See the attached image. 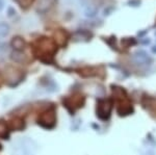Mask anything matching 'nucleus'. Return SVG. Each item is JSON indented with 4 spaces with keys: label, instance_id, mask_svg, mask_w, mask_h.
Masks as SVG:
<instances>
[{
    "label": "nucleus",
    "instance_id": "f257e3e1",
    "mask_svg": "<svg viewBox=\"0 0 156 155\" xmlns=\"http://www.w3.org/2000/svg\"><path fill=\"white\" fill-rule=\"evenodd\" d=\"M34 51L37 58L41 59L42 62H50L53 58L55 51H56V47H55L53 41L47 39V37H42L34 43Z\"/></svg>",
    "mask_w": 156,
    "mask_h": 155
},
{
    "label": "nucleus",
    "instance_id": "f03ea898",
    "mask_svg": "<svg viewBox=\"0 0 156 155\" xmlns=\"http://www.w3.org/2000/svg\"><path fill=\"white\" fill-rule=\"evenodd\" d=\"M114 100L117 106V111L120 114H129L132 112V103L130 98L122 87H115L114 90Z\"/></svg>",
    "mask_w": 156,
    "mask_h": 155
},
{
    "label": "nucleus",
    "instance_id": "7ed1b4c3",
    "mask_svg": "<svg viewBox=\"0 0 156 155\" xmlns=\"http://www.w3.org/2000/svg\"><path fill=\"white\" fill-rule=\"evenodd\" d=\"M39 125H41L43 128L46 129H51L55 126L56 123V114H55L54 108H48L47 111H45L44 112H42L39 117Z\"/></svg>",
    "mask_w": 156,
    "mask_h": 155
},
{
    "label": "nucleus",
    "instance_id": "20e7f679",
    "mask_svg": "<svg viewBox=\"0 0 156 155\" xmlns=\"http://www.w3.org/2000/svg\"><path fill=\"white\" fill-rule=\"evenodd\" d=\"M112 111V102L108 99L99 100L97 104V114L101 120H107Z\"/></svg>",
    "mask_w": 156,
    "mask_h": 155
},
{
    "label": "nucleus",
    "instance_id": "39448f33",
    "mask_svg": "<svg viewBox=\"0 0 156 155\" xmlns=\"http://www.w3.org/2000/svg\"><path fill=\"white\" fill-rule=\"evenodd\" d=\"M64 103H65V105L68 107V109L70 108V111H74L75 109L82 106V104L84 103V98L82 96H80V95L69 97V98H67L66 100H64Z\"/></svg>",
    "mask_w": 156,
    "mask_h": 155
},
{
    "label": "nucleus",
    "instance_id": "423d86ee",
    "mask_svg": "<svg viewBox=\"0 0 156 155\" xmlns=\"http://www.w3.org/2000/svg\"><path fill=\"white\" fill-rule=\"evenodd\" d=\"M142 104L147 111H149L152 114H156V99L152 97H143L142 98Z\"/></svg>",
    "mask_w": 156,
    "mask_h": 155
},
{
    "label": "nucleus",
    "instance_id": "0eeeda50",
    "mask_svg": "<svg viewBox=\"0 0 156 155\" xmlns=\"http://www.w3.org/2000/svg\"><path fill=\"white\" fill-rule=\"evenodd\" d=\"M11 44H12V48L15 50H17V51H21V50H23L25 48V41L20 37H14V39L12 40Z\"/></svg>",
    "mask_w": 156,
    "mask_h": 155
},
{
    "label": "nucleus",
    "instance_id": "6e6552de",
    "mask_svg": "<svg viewBox=\"0 0 156 155\" xmlns=\"http://www.w3.org/2000/svg\"><path fill=\"white\" fill-rule=\"evenodd\" d=\"M53 1L54 0H40L39 5H37V12H44L48 11L52 4H53Z\"/></svg>",
    "mask_w": 156,
    "mask_h": 155
},
{
    "label": "nucleus",
    "instance_id": "1a4fd4ad",
    "mask_svg": "<svg viewBox=\"0 0 156 155\" xmlns=\"http://www.w3.org/2000/svg\"><path fill=\"white\" fill-rule=\"evenodd\" d=\"M9 24L4 22H0V37H4L9 34Z\"/></svg>",
    "mask_w": 156,
    "mask_h": 155
},
{
    "label": "nucleus",
    "instance_id": "9d476101",
    "mask_svg": "<svg viewBox=\"0 0 156 155\" xmlns=\"http://www.w3.org/2000/svg\"><path fill=\"white\" fill-rule=\"evenodd\" d=\"M55 37H56V39H57V40H55V41H56L59 45H62L65 42H66V37H65L64 31L59 30V31L55 32Z\"/></svg>",
    "mask_w": 156,
    "mask_h": 155
},
{
    "label": "nucleus",
    "instance_id": "9b49d317",
    "mask_svg": "<svg viewBox=\"0 0 156 155\" xmlns=\"http://www.w3.org/2000/svg\"><path fill=\"white\" fill-rule=\"evenodd\" d=\"M15 1H16L21 7H23V9H27L29 5H31V3L34 2V0H15Z\"/></svg>",
    "mask_w": 156,
    "mask_h": 155
},
{
    "label": "nucleus",
    "instance_id": "f8f14e48",
    "mask_svg": "<svg viewBox=\"0 0 156 155\" xmlns=\"http://www.w3.org/2000/svg\"><path fill=\"white\" fill-rule=\"evenodd\" d=\"M3 6H4V1L3 0H0V11L3 9Z\"/></svg>",
    "mask_w": 156,
    "mask_h": 155
}]
</instances>
